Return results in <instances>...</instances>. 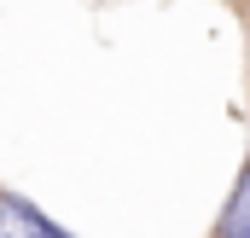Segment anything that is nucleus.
Here are the masks:
<instances>
[{
    "instance_id": "nucleus-1",
    "label": "nucleus",
    "mask_w": 250,
    "mask_h": 238,
    "mask_svg": "<svg viewBox=\"0 0 250 238\" xmlns=\"http://www.w3.org/2000/svg\"><path fill=\"white\" fill-rule=\"evenodd\" d=\"M0 238H70V233H64L59 221H47L35 203L0 192Z\"/></svg>"
},
{
    "instance_id": "nucleus-2",
    "label": "nucleus",
    "mask_w": 250,
    "mask_h": 238,
    "mask_svg": "<svg viewBox=\"0 0 250 238\" xmlns=\"http://www.w3.org/2000/svg\"><path fill=\"white\" fill-rule=\"evenodd\" d=\"M215 238H250V151H245V169H239V180H233L227 203H221Z\"/></svg>"
}]
</instances>
